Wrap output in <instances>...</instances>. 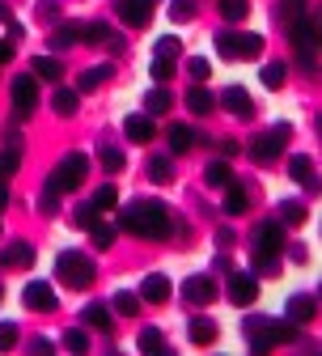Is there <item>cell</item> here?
Wrapping results in <instances>:
<instances>
[{"mask_svg":"<svg viewBox=\"0 0 322 356\" xmlns=\"http://www.w3.org/2000/svg\"><path fill=\"white\" fill-rule=\"evenodd\" d=\"M119 225H123L127 234H136V238L161 242V238H170V229H174V216H170V208H166L161 200H136V204L123 208Z\"/></svg>","mask_w":322,"mask_h":356,"instance_id":"1","label":"cell"},{"mask_svg":"<svg viewBox=\"0 0 322 356\" xmlns=\"http://www.w3.org/2000/svg\"><path fill=\"white\" fill-rule=\"evenodd\" d=\"M280 250H284V225L280 220H263L255 229V267H259V276L280 272Z\"/></svg>","mask_w":322,"mask_h":356,"instance_id":"2","label":"cell"},{"mask_svg":"<svg viewBox=\"0 0 322 356\" xmlns=\"http://www.w3.org/2000/svg\"><path fill=\"white\" fill-rule=\"evenodd\" d=\"M289 38H293V47H297V60L314 72L318 51H322V34H318V26H314V13L293 17V22H289Z\"/></svg>","mask_w":322,"mask_h":356,"instance_id":"3","label":"cell"},{"mask_svg":"<svg viewBox=\"0 0 322 356\" xmlns=\"http://www.w3.org/2000/svg\"><path fill=\"white\" fill-rule=\"evenodd\" d=\"M56 276L68 289H89L94 284V259L81 254V250H60L56 254Z\"/></svg>","mask_w":322,"mask_h":356,"instance_id":"4","label":"cell"},{"mask_svg":"<svg viewBox=\"0 0 322 356\" xmlns=\"http://www.w3.org/2000/svg\"><path fill=\"white\" fill-rule=\"evenodd\" d=\"M85 174H89V157H85V153H64L60 165H56L51 178H47V187H56L60 195H64V191H77V187L85 183Z\"/></svg>","mask_w":322,"mask_h":356,"instance_id":"5","label":"cell"},{"mask_svg":"<svg viewBox=\"0 0 322 356\" xmlns=\"http://www.w3.org/2000/svg\"><path fill=\"white\" fill-rule=\"evenodd\" d=\"M289 140H293V123H275V127L263 131V136L250 140V157H255V161H275Z\"/></svg>","mask_w":322,"mask_h":356,"instance_id":"6","label":"cell"},{"mask_svg":"<svg viewBox=\"0 0 322 356\" xmlns=\"http://www.w3.org/2000/svg\"><path fill=\"white\" fill-rule=\"evenodd\" d=\"M13 106H17V119H26V115H34V106H38V76L34 72H26V76H13Z\"/></svg>","mask_w":322,"mask_h":356,"instance_id":"7","label":"cell"},{"mask_svg":"<svg viewBox=\"0 0 322 356\" xmlns=\"http://www.w3.org/2000/svg\"><path fill=\"white\" fill-rule=\"evenodd\" d=\"M115 9H119L123 26H131V30H145V26L153 22L157 0H115Z\"/></svg>","mask_w":322,"mask_h":356,"instance_id":"8","label":"cell"},{"mask_svg":"<svg viewBox=\"0 0 322 356\" xmlns=\"http://www.w3.org/2000/svg\"><path fill=\"white\" fill-rule=\"evenodd\" d=\"M22 301H26V309H34V314H51L56 309V289L47 280H30L22 289Z\"/></svg>","mask_w":322,"mask_h":356,"instance_id":"9","label":"cell"},{"mask_svg":"<svg viewBox=\"0 0 322 356\" xmlns=\"http://www.w3.org/2000/svg\"><path fill=\"white\" fill-rule=\"evenodd\" d=\"M229 301H234V305H255L259 301V276L229 272Z\"/></svg>","mask_w":322,"mask_h":356,"instance_id":"10","label":"cell"},{"mask_svg":"<svg viewBox=\"0 0 322 356\" xmlns=\"http://www.w3.org/2000/svg\"><path fill=\"white\" fill-rule=\"evenodd\" d=\"M0 267H5V272H26V267H34V246L30 242H9L0 250Z\"/></svg>","mask_w":322,"mask_h":356,"instance_id":"11","label":"cell"},{"mask_svg":"<svg viewBox=\"0 0 322 356\" xmlns=\"http://www.w3.org/2000/svg\"><path fill=\"white\" fill-rule=\"evenodd\" d=\"M182 297L191 305H208V301H216V280L212 276H187L182 280Z\"/></svg>","mask_w":322,"mask_h":356,"instance_id":"12","label":"cell"},{"mask_svg":"<svg viewBox=\"0 0 322 356\" xmlns=\"http://www.w3.org/2000/svg\"><path fill=\"white\" fill-rule=\"evenodd\" d=\"M220 106H225L229 115H238V119H250V115H255V102H250V94H246L242 85H225Z\"/></svg>","mask_w":322,"mask_h":356,"instance_id":"13","label":"cell"},{"mask_svg":"<svg viewBox=\"0 0 322 356\" xmlns=\"http://www.w3.org/2000/svg\"><path fill=\"white\" fill-rule=\"evenodd\" d=\"M123 131H127L131 145H149L157 136V123H153V115H127L123 119Z\"/></svg>","mask_w":322,"mask_h":356,"instance_id":"14","label":"cell"},{"mask_svg":"<svg viewBox=\"0 0 322 356\" xmlns=\"http://www.w3.org/2000/svg\"><path fill=\"white\" fill-rule=\"evenodd\" d=\"M289 174H293V183H301V187H305V191H314V195H318V191H322V178H318V174H314V161H309V157H305V153H297V157H293V161H289Z\"/></svg>","mask_w":322,"mask_h":356,"instance_id":"15","label":"cell"},{"mask_svg":"<svg viewBox=\"0 0 322 356\" xmlns=\"http://www.w3.org/2000/svg\"><path fill=\"white\" fill-rule=\"evenodd\" d=\"M318 318V297H309V293H293L289 297V323H314Z\"/></svg>","mask_w":322,"mask_h":356,"instance_id":"16","label":"cell"},{"mask_svg":"<svg viewBox=\"0 0 322 356\" xmlns=\"http://www.w3.org/2000/svg\"><path fill=\"white\" fill-rule=\"evenodd\" d=\"M187 111H191V115H212V111H216V98L204 89V81H195V85L187 89Z\"/></svg>","mask_w":322,"mask_h":356,"instance_id":"17","label":"cell"},{"mask_svg":"<svg viewBox=\"0 0 322 356\" xmlns=\"http://www.w3.org/2000/svg\"><path fill=\"white\" fill-rule=\"evenodd\" d=\"M140 297H145V301H153V305H161V301H170V280H166L161 272H153V276H145V284H140Z\"/></svg>","mask_w":322,"mask_h":356,"instance_id":"18","label":"cell"},{"mask_svg":"<svg viewBox=\"0 0 322 356\" xmlns=\"http://www.w3.org/2000/svg\"><path fill=\"white\" fill-rule=\"evenodd\" d=\"M187 335H191V343H195V348H208V343H216V323H212V318H204V314H195V318H191V327H187Z\"/></svg>","mask_w":322,"mask_h":356,"instance_id":"19","label":"cell"},{"mask_svg":"<svg viewBox=\"0 0 322 356\" xmlns=\"http://www.w3.org/2000/svg\"><path fill=\"white\" fill-rule=\"evenodd\" d=\"M77 106H81V94H77V89H56V94H51V111L60 115V119H72L77 115Z\"/></svg>","mask_w":322,"mask_h":356,"instance_id":"20","label":"cell"},{"mask_svg":"<svg viewBox=\"0 0 322 356\" xmlns=\"http://www.w3.org/2000/svg\"><path fill=\"white\" fill-rule=\"evenodd\" d=\"M94 331H111V323H115V309L111 305H102V301H94V305H85V314H81Z\"/></svg>","mask_w":322,"mask_h":356,"instance_id":"21","label":"cell"},{"mask_svg":"<svg viewBox=\"0 0 322 356\" xmlns=\"http://www.w3.org/2000/svg\"><path fill=\"white\" fill-rule=\"evenodd\" d=\"M77 42H81V26L77 22H64V26L51 30V51H68V47H77Z\"/></svg>","mask_w":322,"mask_h":356,"instance_id":"22","label":"cell"},{"mask_svg":"<svg viewBox=\"0 0 322 356\" xmlns=\"http://www.w3.org/2000/svg\"><path fill=\"white\" fill-rule=\"evenodd\" d=\"M111 81V64H98V68H85L81 76H77V94H89V89H98V85H106Z\"/></svg>","mask_w":322,"mask_h":356,"instance_id":"23","label":"cell"},{"mask_svg":"<svg viewBox=\"0 0 322 356\" xmlns=\"http://www.w3.org/2000/svg\"><path fill=\"white\" fill-rule=\"evenodd\" d=\"M246 208H250L246 187H242V183H229V187H225V212H229V216H242Z\"/></svg>","mask_w":322,"mask_h":356,"instance_id":"24","label":"cell"},{"mask_svg":"<svg viewBox=\"0 0 322 356\" xmlns=\"http://www.w3.org/2000/svg\"><path fill=\"white\" fill-rule=\"evenodd\" d=\"M305 216H309V212H305L301 200H280V212H275V220H280V225H293V229L305 225Z\"/></svg>","mask_w":322,"mask_h":356,"instance_id":"25","label":"cell"},{"mask_svg":"<svg viewBox=\"0 0 322 356\" xmlns=\"http://www.w3.org/2000/svg\"><path fill=\"white\" fill-rule=\"evenodd\" d=\"M115 238H119V229L111 225V220H94V225H89V242H94V250H111Z\"/></svg>","mask_w":322,"mask_h":356,"instance_id":"26","label":"cell"},{"mask_svg":"<svg viewBox=\"0 0 322 356\" xmlns=\"http://www.w3.org/2000/svg\"><path fill=\"white\" fill-rule=\"evenodd\" d=\"M170 106H174V98H170L166 85H153L149 94H145V115H166Z\"/></svg>","mask_w":322,"mask_h":356,"instance_id":"27","label":"cell"},{"mask_svg":"<svg viewBox=\"0 0 322 356\" xmlns=\"http://www.w3.org/2000/svg\"><path fill=\"white\" fill-rule=\"evenodd\" d=\"M166 140H170V149H174V153H187V149L195 145V127H187V123H174V127L166 131Z\"/></svg>","mask_w":322,"mask_h":356,"instance_id":"28","label":"cell"},{"mask_svg":"<svg viewBox=\"0 0 322 356\" xmlns=\"http://www.w3.org/2000/svg\"><path fill=\"white\" fill-rule=\"evenodd\" d=\"M111 309H115V314L119 318H136V314H140V293H115V301H111Z\"/></svg>","mask_w":322,"mask_h":356,"instance_id":"29","label":"cell"},{"mask_svg":"<svg viewBox=\"0 0 322 356\" xmlns=\"http://www.w3.org/2000/svg\"><path fill=\"white\" fill-rule=\"evenodd\" d=\"M204 183H208V187H229V183H234V170H229V161H225V157H220V161H208Z\"/></svg>","mask_w":322,"mask_h":356,"instance_id":"30","label":"cell"},{"mask_svg":"<svg viewBox=\"0 0 322 356\" xmlns=\"http://www.w3.org/2000/svg\"><path fill=\"white\" fill-rule=\"evenodd\" d=\"M34 76H42V81H64V64L56 56H38L34 60Z\"/></svg>","mask_w":322,"mask_h":356,"instance_id":"31","label":"cell"},{"mask_svg":"<svg viewBox=\"0 0 322 356\" xmlns=\"http://www.w3.org/2000/svg\"><path fill=\"white\" fill-rule=\"evenodd\" d=\"M267 339H271V348L275 343H293L297 339V323H275V318H267Z\"/></svg>","mask_w":322,"mask_h":356,"instance_id":"32","label":"cell"},{"mask_svg":"<svg viewBox=\"0 0 322 356\" xmlns=\"http://www.w3.org/2000/svg\"><path fill=\"white\" fill-rule=\"evenodd\" d=\"M149 178H153V183H170V178H174V161L166 157V153H157V157H149Z\"/></svg>","mask_w":322,"mask_h":356,"instance_id":"33","label":"cell"},{"mask_svg":"<svg viewBox=\"0 0 322 356\" xmlns=\"http://www.w3.org/2000/svg\"><path fill=\"white\" fill-rule=\"evenodd\" d=\"M17 165H22V149L5 145V153H0V183H9V178L17 174Z\"/></svg>","mask_w":322,"mask_h":356,"instance_id":"34","label":"cell"},{"mask_svg":"<svg viewBox=\"0 0 322 356\" xmlns=\"http://www.w3.org/2000/svg\"><path fill=\"white\" fill-rule=\"evenodd\" d=\"M81 42L106 47V42H111V26H106V22H89V26H81Z\"/></svg>","mask_w":322,"mask_h":356,"instance_id":"35","label":"cell"},{"mask_svg":"<svg viewBox=\"0 0 322 356\" xmlns=\"http://www.w3.org/2000/svg\"><path fill=\"white\" fill-rule=\"evenodd\" d=\"M263 56V38L259 34H238V60H259Z\"/></svg>","mask_w":322,"mask_h":356,"instance_id":"36","label":"cell"},{"mask_svg":"<svg viewBox=\"0 0 322 356\" xmlns=\"http://www.w3.org/2000/svg\"><path fill=\"white\" fill-rule=\"evenodd\" d=\"M98 161L106 165V174H119V170L127 165V157H123V149H115V145H102V149H98Z\"/></svg>","mask_w":322,"mask_h":356,"instance_id":"37","label":"cell"},{"mask_svg":"<svg viewBox=\"0 0 322 356\" xmlns=\"http://www.w3.org/2000/svg\"><path fill=\"white\" fill-rule=\"evenodd\" d=\"M216 5H220V17L225 22H242L250 13V0H216Z\"/></svg>","mask_w":322,"mask_h":356,"instance_id":"38","label":"cell"},{"mask_svg":"<svg viewBox=\"0 0 322 356\" xmlns=\"http://www.w3.org/2000/svg\"><path fill=\"white\" fill-rule=\"evenodd\" d=\"M89 204H94L98 212H115V208H119V191L106 183V187H98V191H94V200H89Z\"/></svg>","mask_w":322,"mask_h":356,"instance_id":"39","label":"cell"},{"mask_svg":"<svg viewBox=\"0 0 322 356\" xmlns=\"http://www.w3.org/2000/svg\"><path fill=\"white\" fill-rule=\"evenodd\" d=\"M259 81H263L267 89H280V85L289 81V68H284V64H263V72H259Z\"/></svg>","mask_w":322,"mask_h":356,"instance_id":"40","label":"cell"},{"mask_svg":"<svg viewBox=\"0 0 322 356\" xmlns=\"http://www.w3.org/2000/svg\"><path fill=\"white\" fill-rule=\"evenodd\" d=\"M94 220H98V208H94V204H77V212H72V225H77V229H89Z\"/></svg>","mask_w":322,"mask_h":356,"instance_id":"41","label":"cell"},{"mask_svg":"<svg viewBox=\"0 0 322 356\" xmlns=\"http://www.w3.org/2000/svg\"><path fill=\"white\" fill-rule=\"evenodd\" d=\"M56 208H60V191H56V187H42V191H38V212L51 216Z\"/></svg>","mask_w":322,"mask_h":356,"instance_id":"42","label":"cell"},{"mask_svg":"<svg viewBox=\"0 0 322 356\" xmlns=\"http://www.w3.org/2000/svg\"><path fill=\"white\" fill-rule=\"evenodd\" d=\"M149 72H153V81H157V85H166V81L174 76V60H166V56H157V60L149 64Z\"/></svg>","mask_w":322,"mask_h":356,"instance_id":"43","label":"cell"},{"mask_svg":"<svg viewBox=\"0 0 322 356\" xmlns=\"http://www.w3.org/2000/svg\"><path fill=\"white\" fill-rule=\"evenodd\" d=\"M216 51L225 56V60H238V34H216Z\"/></svg>","mask_w":322,"mask_h":356,"instance_id":"44","label":"cell"},{"mask_svg":"<svg viewBox=\"0 0 322 356\" xmlns=\"http://www.w3.org/2000/svg\"><path fill=\"white\" fill-rule=\"evenodd\" d=\"M170 17L174 22H191L195 17V0H170Z\"/></svg>","mask_w":322,"mask_h":356,"instance_id":"45","label":"cell"},{"mask_svg":"<svg viewBox=\"0 0 322 356\" xmlns=\"http://www.w3.org/2000/svg\"><path fill=\"white\" fill-rule=\"evenodd\" d=\"M157 56H166V60H174V56H182V42H178L174 34H166V38H157Z\"/></svg>","mask_w":322,"mask_h":356,"instance_id":"46","label":"cell"},{"mask_svg":"<svg viewBox=\"0 0 322 356\" xmlns=\"http://www.w3.org/2000/svg\"><path fill=\"white\" fill-rule=\"evenodd\" d=\"M140 352H161V331L157 327H145L140 331Z\"/></svg>","mask_w":322,"mask_h":356,"instance_id":"47","label":"cell"},{"mask_svg":"<svg viewBox=\"0 0 322 356\" xmlns=\"http://www.w3.org/2000/svg\"><path fill=\"white\" fill-rule=\"evenodd\" d=\"M187 72H191V81H208V72H212V64H208L204 56H195V60H187Z\"/></svg>","mask_w":322,"mask_h":356,"instance_id":"48","label":"cell"},{"mask_svg":"<svg viewBox=\"0 0 322 356\" xmlns=\"http://www.w3.org/2000/svg\"><path fill=\"white\" fill-rule=\"evenodd\" d=\"M64 348H68V352H85V348H89V335H85V331H77V327H72V331H68V335H64Z\"/></svg>","mask_w":322,"mask_h":356,"instance_id":"49","label":"cell"},{"mask_svg":"<svg viewBox=\"0 0 322 356\" xmlns=\"http://www.w3.org/2000/svg\"><path fill=\"white\" fill-rule=\"evenodd\" d=\"M17 343V327L13 323H0V352H9Z\"/></svg>","mask_w":322,"mask_h":356,"instance_id":"50","label":"cell"},{"mask_svg":"<svg viewBox=\"0 0 322 356\" xmlns=\"http://www.w3.org/2000/svg\"><path fill=\"white\" fill-rule=\"evenodd\" d=\"M38 17L42 22H56L60 17V0H38Z\"/></svg>","mask_w":322,"mask_h":356,"instance_id":"51","label":"cell"},{"mask_svg":"<svg viewBox=\"0 0 322 356\" xmlns=\"http://www.w3.org/2000/svg\"><path fill=\"white\" fill-rule=\"evenodd\" d=\"M13 60V38H0V64Z\"/></svg>","mask_w":322,"mask_h":356,"instance_id":"52","label":"cell"},{"mask_svg":"<svg viewBox=\"0 0 322 356\" xmlns=\"http://www.w3.org/2000/svg\"><path fill=\"white\" fill-rule=\"evenodd\" d=\"M5 208H9V187L0 183V212H5Z\"/></svg>","mask_w":322,"mask_h":356,"instance_id":"53","label":"cell"},{"mask_svg":"<svg viewBox=\"0 0 322 356\" xmlns=\"http://www.w3.org/2000/svg\"><path fill=\"white\" fill-rule=\"evenodd\" d=\"M314 26H318V34H322V9H318V13H314Z\"/></svg>","mask_w":322,"mask_h":356,"instance_id":"54","label":"cell"},{"mask_svg":"<svg viewBox=\"0 0 322 356\" xmlns=\"http://www.w3.org/2000/svg\"><path fill=\"white\" fill-rule=\"evenodd\" d=\"M0 17H9V13H5V5H0Z\"/></svg>","mask_w":322,"mask_h":356,"instance_id":"55","label":"cell"},{"mask_svg":"<svg viewBox=\"0 0 322 356\" xmlns=\"http://www.w3.org/2000/svg\"><path fill=\"white\" fill-rule=\"evenodd\" d=\"M318 131H322V119H318Z\"/></svg>","mask_w":322,"mask_h":356,"instance_id":"56","label":"cell"},{"mask_svg":"<svg viewBox=\"0 0 322 356\" xmlns=\"http://www.w3.org/2000/svg\"><path fill=\"white\" fill-rule=\"evenodd\" d=\"M318 297H322V284H318Z\"/></svg>","mask_w":322,"mask_h":356,"instance_id":"57","label":"cell"},{"mask_svg":"<svg viewBox=\"0 0 322 356\" xmlns=\"http://www.w3.org/2000/svg\"><path fill=\"white\" fill-rule=\"evenodd\" d=\"M0 297H5V289H0Z\"/></svg>","mask_w":322,"mask_h":356,"instance_id":"58","label":"cell"}]
</instances>
